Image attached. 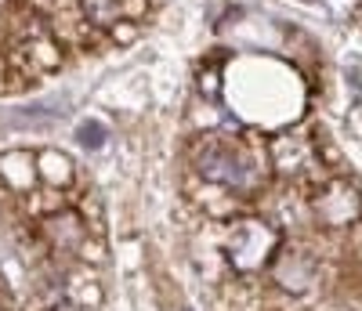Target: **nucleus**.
Here are the masks:
<instances>
[{
	"mask_svg": "<svg viewBox=\"0 0 362 311\" xmlns=\"http://www.w3.org/2000/svg\"><path fill=\"white\" fill-rule=\"evenodd\" d=\"M76 141H80L83 148H102V145H105V127H102V123H95V119L80 123V127H76Z\"/></svg>",
	"mask_w": 362,
	"mask_h": 311,
	"instance_id": "nucleus-4",
	"label": "nucleus"
},
{
	"mask_svg": "<svg viewBox=\"0 0 362 311\" xmlns=\"http://www.w3.org/2000/svg\"><path fill=\"white\" fill-rule=\"evenodd\" d=\"M196 170L221 184V189H232V192H257L264 189V160H261V148L254 145H243V141H206L199 152H196Z\"/></svg>",
	"mask_w": 362,
	"mask_h": 311,
	"instance_id": "nucleus-1",
	"label": "nucleus"
},
{
	"mask_svg": "<svg viewBox=\"0 0 362 311\" xmlns=\"http://www.w3.org/2000/svg\"><path fill=\"white\" fill-rule=\"evenodd\" d=\"M66 311H87V307H66Z\"/></svg>",
	"mask_w": 362,
	"mask_h": 311,
	"instance_id": "nucleus-5",
	"label": "nucleus"
},
{
	"mask_svg": "<svg viewBox=\"0 0 362 311\" xmlns=\"http://www.w3.org/2000/svg\"><path fill=\"white\" fill-rule=\"evenodd\" d=\"M83 15L95 25H112L119 18V4L116 0H83Z\"/></svg>",
	"mask_w": 362,
	"mask_h": 311,
	"instance_id": "nucleus-3",
	"label": "nucleus"
},
{
	"mask_svg": "<svg viewBox=\"0 0 362 311\" xmlns=\"http://www.w3.org/2000/svg\"><path fill=\"white\" fill-rule=\"evenodd\" d=\"M276 242H279V235L272 232L264 221H239V225L228 232L225 250H228L232 268L254 271V268H261V264L268 261V254L276 250Z\"/></svg>",
	"mask_w": 362,
	"mask_h": 311,
	"instance_id": "nucleus-2",
	"label": "nucleus"
}]
</instances>
